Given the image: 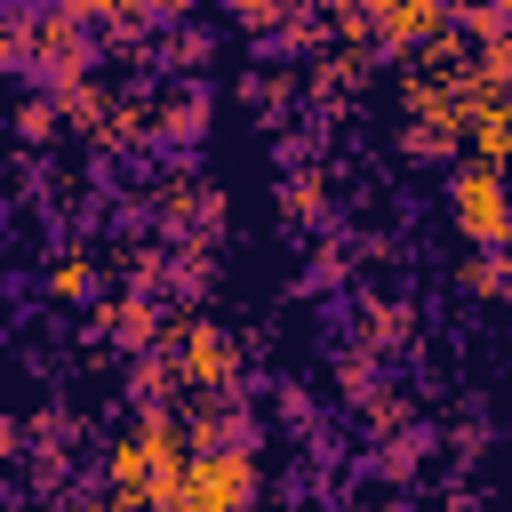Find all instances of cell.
Returning a JSON list of instances; mask_svg holds the SVG:
<instances>
[{
    "mask_svg": "<svg viewBox=\"0 0 512 512\" xmlns=\"http://www.w3.org/2000/svg\"><path fill=\"white\" fill-rule=\"evenodd\" d=\"M168 352L184 360L192 392H232V384H240V352H232V336H224L216 320H176V344H168Z\"/></svg>",
    "mask_w": 512,
    "mask_h": 512,
    "instance_id": "cell-3",
    "label": "cell"
},
{
    "mask_svg": "<svg viewBox=\"0 0 512 512\" xmlns=\"http://www.w3.org/2000/svg\"><path fill=\"white\" fill-rule=\"evenodd\" d=\"M88 288H96V264H88L80 248H64V256L48 264V296H72V304H80Z\"/></svg>",
    "mask_w": 512,
    "mask_h": 512,
    "instance_id": "cell-6",
    "label": "cell"
},
{
    "mask_svg": "<svg viewBox=\"0 0 512 512\" xmlns=\"http://www.w3.org/2000/svg\"><path fill=\"white\" fill-rule=\"evenodd\" d=\"M152 120H160V136H176V144H184V136H200V120H208V96H200V88H192V96H168Z\"/></svg>",
    "mask_w": 512,
    "mask_h": 512,
    "instance_id": "cell-5",
    "label": "cell"
},
{
    "mask_svg": "<svg viewBox=\"0 0 512 512\" xmlns=\"http://www.w3.org/2000/svg\"><path fill=\"white\" fill-rule=\"evenodd\" d=\"M96 320H104L120 344H152V336H160V304H152V296H112Z\"/></svg>",
    "mask_w": 512,
    "mask_h": 512,
    "instance_id": "cell-4",
    "label": "cell"
},
{
    "mask_svg": "<svg viewBox=\"0 0 512 512\" xmlns=\"http://www.w3.org/2000/svg\"><path fill=\"white\" fill-rule=\"evenodd\" d=\"M448 208H456V224H464L480 248L512 240V192H504V176H496V168L464 160V168H456V184H448Z\"/></svg>",
    "mask_w": 512,
    "mask_h": 512,
    "instance_id": "cell-2",
    "label": "cell"
},
{
    "mask_svg": "<svg viewBox=\"0 0 512 512\" xmlns=\"http://www.w3.org/2000/svg\"><path fill=\"white\" fill-rule=\"evenodd\" d=\"M248 488H256V456L248 448H208V456H192L176 512H240Z\"/></svg>",
    "mask_w": 512,
    "mask_h": 512,
    "instance_id": "cell-1",
    "label": "cell"
}]
</instances>
